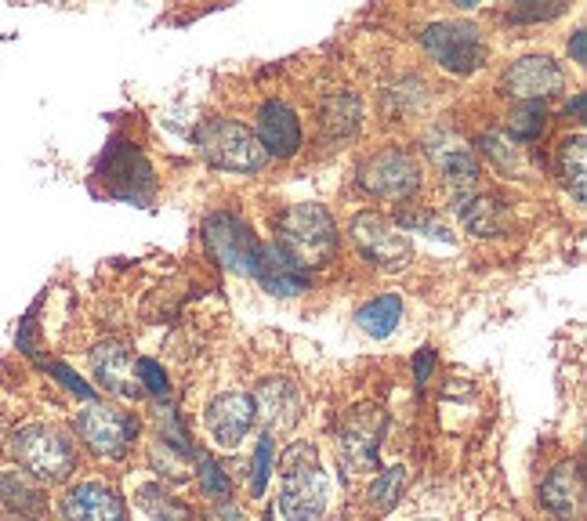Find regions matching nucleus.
<instances>
[{"mask_svg":"<svg viewBox=\"0 0 587 521\" xmlns=\"http://www.w3.org/2000/svg\"><path fill=\"white\" fill-rule=\"evenodd\" d=\"M279 475H284V493H279V514L287 521H320L326 503H331V482H326L315 445L294 442L279 456Z\"/></svg>","mask_w":587,"mask_h":521,"instance_id":"f257e3e1","label":"nucleus"},{"mask_svg":"<svg viewBox=\"0 0 587 521\" xmlns=\"http://www.w3.org/2000/svg\"><path fill=\"white\" fill-rule=\"evenodd\" d=\"M276 243L309 271L323 268L337 254V224L320 204H298L279 218Z\"/></svg>","mask_w":587,"mask_h":521,"instance_id":"f03ea898","label":"nucleus"},{"mask_svg":"<svg viewBox=\"0 0 587 521\" xmlns=\"http://www.w3.org/2000/svg\"><path fill=\"white\" fill-rule=\"evenodd\" d=\"M15 460L41 482H66L77 467V445L51 424H30L15 435Z\"/></svg>","mask_w":587,"mask_h":521,"instance_id":"7ed1b4c3","label":"nucleus"},{"mask_svg":"<svg viewBox=\"0 0 587 521\" xmlns=\"http://www.w3.org/2000/svg\"><path fill=\"white\" fill-rule=\"evenodd\" d=\"M199 152L210 160V167L229 174H254L265 167V149L257 146L254 130L240 120H207L196 130Z\"/></svg>","mask_w":587,"mask_h":521,"instance_id":"20e7f679","label":"nucleus"},{"mask_svg":"<svg viewBox=\"0 0 587 521\" xmlns=\"http://www.w3.org/2000/svg\"><path fill=\"white\" fill-rule=\"evenodd\" d=\"M421 44H425V51L436 58L446 73H457V77L475 73L486 58L483 30L464 19L431 22V26H425V33H421Z\"/></svg>","mask_w":587,"mask_h":521,"instance_id":"39448f33","label":"nucleus"},{"mask_svg":"<svg viewBox=\"0 0 587 521\" xmlns=\"http://www.w3.org/2000/svg\"><path fill=\"white\" fill-rule=\"evenodd\" d=\"M204 240L210 257L218 260L221 268L237 271V276L257 279V265H262V243H257L254 229L246 221H240L229 210H218L204 221Z\"/></svg>","mask_w":587,"mask_h":521,"instance_id":"423d86ee","label":"nucleus"},{"mask_svg":"<svg viewBox=\"0 0 587 521\" xmlns=\"http://www.w3.org/2000/svg\"><path fill=\"white\" fill-rule=\"evenodd\" d=\"M352 243H356V251L370 260V265H378L381 271H403L410 260H414V243H410V235L399 229L392 218L384 215H356L352 218Z\"/></svg>","mask_w":587,"mask_h":521,"instance_id":"0eeeda50","label":"nucleus"},{"mask_svg":"<svg viewBox=\"0 0 587 521\" xmlns=\"http://www.w3.org/2000/svg\"><path fill=\"white\" fill-rule=\"evenodd\" d=\"M425 182V167L410 149H381L359 167V185L378 199H406Z\"/></svg>","mask_w":587,"mask_h":521,"instance_id":"6e6552de","label":"nucleus"},{"mask_svg":"<svg viewBox=\"0 0 587 521\" xmlns=\"http://www.w3.org/2000/svg\"><path fill=\"white\" fill-rule=\"evenodd\" d=\"M102 177L110 185V193L116 199H127V204H146L152 196V167L149 160L138 152L131 141H113L102 157Z\"/></svg>","mask_w":587,"mask_h":521,"instance_id":"1a4fd4ad","label":"nucleus"},{"mask_svg":"<svg viewBox=\"0 0 587 521\" xmlns=\"http://www.w3.org/2000/svg\"><path fill=\"white\" fill-rule=\"evenodd\" d=\"M77 431L88 442L91 453L116 460V456L127 453V445H131V438L138 431V424L127 417V413L105 406V402H88V406L80 409V417H77Z\"/></svg>","mask_w":587,"mask_h":521,"instance_id":"9d476101","label":"nucleus"},{"mask_svg":"<svg viewBox=\"0 0 587 521\" xmlns=\"http://www.w3.org/2000/svg\"><path fill=\"white\" fill-rule=\"evenodd\" d=\"M389 417L378 406H356L337 431V449L352 471H378V445Z\"/></svg>","mask_w":587,"mask_h":521,"instance_id":"9b49d317","label":"nucleus"},{"mask_svg":"<svg viewBox=\"0 0 587 521\" xmlns=\"http://www.w3.org/2000/svg\"><path fill=\"white\" fill-rule=\"evenodd\" d=\"M562 84H566V73L551 55H526L504 73V91L522 102H544L548 94L562 91Z\"/></svg>","mask_w":587,"mask_h":521,"instance_id":"f8f14e48","label":"nucleus"},{"mask_svg":"<svg viewBox=\"0 0 587 521\" xmlns=\"http://www.w3.org/2000/svg\"><path fill=\"white\" fill-rule=\"evenodd\" d=\"M207 431L221 449H237L254 428V398L243 391H226V395L210 398L207 406Z\"/></svg>","mask_w":587,"mask_h":521,"instance_id":"ddd939ff","label":"nucleus"},{"mask_svg":"<svg viewBox=\"0 0 587 521\" xmlns=\"http://www.w3.org/2000/svg\"><path fill=\"white\" fill-rule=\"evenodd\" d=\"M254 417L265 424V435H287L301 420V391L284 377L262 381L254 387Z\"/></svg>","mask_w":587,"mask_h":521,"instance_id":"4468645a","label":"nucleus"},{"mask_svg":"<svg viewBox=\"0 0 587 521\" xmlns=\"http://www.w3.org/2000/svg\"><path fill=\"white\" fill-rule=\"evenodd\" d=\"M257 146L265 149V157H276V160H290L294 152L301 149V124H298V113L290 109L287 102H265L262 113H257Z\"/></svg>","mask_w":587,"mask_h":521,"instance_id":"2eb2a0df","label":"nucleus"},{"mask_svg":"<svg viewBox=\"0 0 587 521\" xmlns=\"http://www.w3.org/2000/svg\"><path fill=\"white\" fill-rule=\"evenodd\" d=\"M428 149H431V157L439 160V167L446 174V185H450L453 199H464V196L479 193V160L461 138H457V135H436V138H428Z\"/></svg>","mask_w":587,"mask_h":521,"instance_id":"dca6fc26","label":"nucleus"},{"mask_svg":"<svg viewBox=\"0 0 587 521\" xmlns=\"http://www.w3.org/2000/svg\"><path fill=\"white\" fill-rule=\"evenodd\" d=\"M62 521H124V503L110 485L80 482L62 496Z\"/></svg>","mask_w":587,"mask_h":521,"instance_id":"f3484780","label":"nucleus"},{"mask_svg":"<svg viewBox=\"0 0 587 521\" xmlns=\"http://www.w3.org/2000/svg\"><path fill=\"white\" fill-rule=\"evenodd\" d=\"M91 373L95 381L110 391V395H120V398H142V387L135 381V359L131 351L116 340H105L95 351H91Z\"/></svg>","mask_w":587,"mask_h":521,"instance_id":"a211bd4d","label":"nucleus"},{"mask_svg":"<svg viewBox=\"0 0 587 521\" xmlns=\"http://www.w3.org/2000/svg\"><path fill=\"white\" fill-rule=\"evenodd\" d=\"M309 268L298 265L284 246L279 243H268L262 246V265H257V282L276 293V298H294V293H301L304 287H309Z\"/></svg>","mask_w":587,"mask_h":521,"instance_id":"6ab92c4d","label":"nucleus"},{"mask_svg":"<svg viewBox=\"0 0 587 521\" xmlns=\"http://www.w3.org/2000/svg\"><path fill=\"white\" fill-rule=\"evenodd\" d=\"M453 207L457 218L464 221V229L472 235H504L511 224V210L504 207V199L483 193V188L464 199H453Z\"/></svg>","mask_w":587,"mask_h":521,"instance_id":"aec40b11","label":"nucleus"},{"mask_svg":"<svg viewBox=\"0 0 587 521\" xmlns=\"http://www.w3.org/2000/svg\"><path fill=\"white\" fill-rule=\"evenodd\" d=\"M580 496H584V485H580V467L577 464H559L544 478V485H540V503H544V511H551L559 521L577 518Z\"/></svg>","mask_w":587,"mask_h":521,"instance_id":"412c9836","label":"nucleus"},{"mask_svg":"<svg viewBox=\"0 0 587 521\" xmlns=\"http://www.w3.org/2000/svg\"><path fill=\"white\" fill-rule=\"evenodd\" d=\"M399 319H403V298L399 293H381V298L367 301L356 312V326L373 340L392 337L399 329Z\"/></svg>","mask_w":587,"mask_h":521,"instance_id":"4be33fe9","label":"nucleus"},{"mask_svg":"<svg viewBox=\"0 0 587 521\" xmlns=\"http://www.w3.org/2000/svg\"><path fill=\"white\" fill-rule=\"evenodd\" d=\"M584 160H587V138L584 135H569L559 141V177L566 185V193L584 204L587 199V185H584Z\"/></svg>","mask_w":587,"mask_h":521,"instance_id":"5701e85b","label":"nucleus"},{"mask_svg":"<svg viewBox=\"0 0 587 521\" xmlns=\"http://www.w3.org/2000/svg\"><path fill=\"white\" fill-rule=\"evenodd\" d=\"M362 120V109H359V99L352 91H337L331 99L323 102V113H320V124L331 138H348L359 130Z\"/></svg>","mask_w":587,"mask_h":521,"instance_id":"b1692460","label":"nucleus"},{"mask_svg":"<svg viewBox=\"0 0 587 521\" xmlns=\"http://www.w3.org/2000/svg\"><path fill=\"white\" fill-rule=\"evenodd\" d=\"M0 503L30 521H44V496L26 475H0Z\"/></svg>","mask_w":587,"mask_h":521,"instance_id":"393cba45","label":"nucleus"},{"mask_svg":"<svg viewBox=\"0 0 587 521\" xmlns=\"http://www.w3.org/2000/svg\"><path fill=\"white\" fill-rule=\"evenodd\" d=\"M138 507L149 514V521H193L189 507L174 500L163 485H142L138 489Z\"/></svg>","mask_w":587,"mask_h":521,"instance_id":"a878e982","label":"nucleus"},{"mask_svg":"<svg viewBox=\"0 0 587 521\" xmlns=\"http://www.w3.org/2000/svg\"><path fill=\"white\" fill-rule=\"evenodd\" d=\"M544 127H548V109H544V102H522L519 109L511 113V124H508V138L515 141H533L544 135Z\"/></svg>","mask_w":587,"mask_h":521,"instance_id":"bb28decb","label":"nucleus"},{"mask_svg":"<svg viewBox=\"0 0 587 521\" xmlns=\"http://www.w3.org/2000/svg\"><path fill=\"white\" fill-rule=\"evenodd\" d=\"M403 485H406V467L395 464L389 471H381L378 482L370 485V503L378 507V511H392L399 493H403Z\"/></svg>","mask_w":587,"mask_h":521,"instance_id":"cd10ccee","label":"nucleus"},{"mask_svg":"<svg viewBox=\"0 0 587 521\" xmlns=\"http://www.w3.org/2000/svg\"><path fill=\"white\" fill-rule=\"evenodd\" d=\"M483 152L497 163L504 174H515L519 171V149H515V141L508 135H497V130H490L483 135Z\"/></svg>","mask_w":587,"mask_h":521,"instance_id":"c85d7f7f","label":"nucleus"},{"mask_svg":"<svg viewBox=\"0 0 587 521\" xmlns=\"http://www.w3.org/2000/svg\"><path fill=\"white\" fill-rule=\"evenodd\" d=\"M135 381L142 391H149L152 398H168L171 395V384H168V373L157 359H135Z\"/></svg>","mask_w":587,"mask_h":521,"instance_id":"c756f323","label":"nucleus"},{"mask_svg":"<svg viewBox=\"0 0 587 521\" xmlns=\"http://www.w3.org/2000/svg\"><path fill=\"white\" fill-rule=\"evenodd\" d=\"M196 464H199V467H196V478H199V489H204V496L226 503L229 482H226V475H221V467H218L207 453H196Z\"/></svg>","mask_w":587,"mask_h":521,"instance_id":"7c9ffc66","label":"nucleus"},{"mask_svg":"<svg viewBox=\"0 0 587 521\" xmlns=\"http://www.w3.org/2000/svg\"><path fill=\"white\" fill-rule=\"evenodd\" d=\"M268 475H273V435H262L257 438V449H254V478H251V493L262 496Z\"/></svg>","mask_w":587,"mask_h":521,"instance_id":"2f4dec72","label":"nucleus"},{"mask_svg":"<svg viewBox=\"0 0 587 521\" xmlns=\"http://www.w3.org/2000/svg\"><path fill=\"white\" fill-rule=\"evenodd\" d=\"M152 464H157L160 475H168L171 482H185V478H189V471H182V460L171 456L168 442H163V445H160V442L152 445Z\"/></svg>","mask_w":587,"mask_h":521,"instance_id":"473e14b6","label":"nucleus"},{"mask_svg":"<svg viewBox=\"0 0 587 521\" xmlns=\"http://www.w3.org/2000/svg\"><path fill=\"white\" fill-rule=\"evenodd\" d=\"M48 373H55L58 377V381H62L69 391H73V395L77 398H84V402H95V391H91L84 381H80V377L73 373V370H69V366L66 362H48Z\"/></svg>","mask_w":587,"mask_h":521,"instance_id":"72a5a7b5","label":"nucleus"},{"mask_svg":"<svg viewBox=\"0 0 587 521\" xmlns=\"http://www.w3.org/2000/svg\"><path fill=\"white\" fill-rule=\"evenodd\" d=\"M566 4H551V8H537V4H526L519 11H511L515 22H544V19H559Z\"/></svg>","mask_w":587,"mask_h":521,"instance_id":"f704fd0d","label":"nucleus"},{"mask_svg":"<svg viewBox=\"0 0 587 521\" xmlns=\"http://www.w3.org/2000/svg\"><path fill=\"white\" fill-rule=\"evenodd\" d=\"M431 366H436V351H431V348H421V351H417V359H414V377H417V384H425V381H428Z\"/></svg>","mask_w":587,"mask_h":521,"instance_id":"c9c22d12","label":"nucleus"},{"mask_svg":"<svg viewBox=\"0 0 587 521\" xmlns=\"http://www.w3.org/2000/svg\"><path fill=\"white\" fill-rule=\"evenodd\" d=\"M569 55H573V62H577V66H584V62H587V33H584V30L573 33V40H569Z\"/></svg>","mask_w":587,"mask_h":521,"instance_id":"e433bc0d","label":"nucleus"},{"mask_svg":"<svg viewBox=\"0 0 587 521\" xmlns=\"http://www.w3.org/2000/svg\"><path fill=\"white\" fill-rule=\"evenodd\" d=\"M215 521H246V518H243V511H240L237 503L226 500V503H221L218 511H215Z\"/></svg>","mask_w":587,"mask_h":521,"instance_id":"4c0bfd02","label":"nucleus"},{"mask_svg":"<svg viewBox=\"0 0 587 521\" xmlns=\"http://www.w3.org/2000/svg\"><path fill=\"white\" fill-rule=\"evenodd\" d=\"M569 109H573V113H577V116H580V120H584V109H587V94H584V91L577 94V99H573V102H569Z\"/></svg>","mask_w":587,"mask_h":521,"instance_id":"58836bf2","label":"nucleus"},{"mask_svg":"<svg viewBox=\"0 0 587 521\" xmlns=\"http://www.w3.org/2000/svg\"><path fill=\"white\" fill-rule=\"evenodd\" d=\"M428 521H431V518H428Z\"/></svg>","mask_w":587,"mask_h":521,"instance_id":"ea45409f","label":"nucleus"}]
</instances>
